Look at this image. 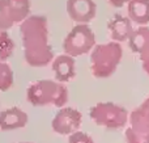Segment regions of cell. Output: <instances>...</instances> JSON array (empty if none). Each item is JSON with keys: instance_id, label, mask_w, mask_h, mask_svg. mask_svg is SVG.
Here are the masks:
<instances>
[{"instance_id": "1", "label": "cell", "mask_w": 149, "mask_h": 143, "mask_svg": "<svg viewBox=\"0 0 149 143\" xmlns=\"http://www.w3.org/2000/svg\"><path fill=\"white\" fill-rule=\"evenodd\" d=\"M25 62L31 67H46L54 60L49 42V25L45 16L31 15L20 25Z\"/></svg>"}, {"instance_id": "2", "label": "cell", "mask_w": 149, "mask_h": 143, "mask_svg": "<svg viewBox=\"0 0 149 143\" xmlns=\"http://www.w3.org/2000/svg\"><path fill=\"white\" fill-rule=\"evenodd\" d=\"M26 100L34 107H54L62 108L68 101V89L63 83L55 80L34 81L26 91Z\"/></svg>"}, {"instance_id": "3", "label": "cell", "mask_w": 149, "mask_h": 143, "mask_svg": "<svg viewBox=\"0 0 149 143\" xmlns=\"http://www.w3.org/2000/svg\"><path fill=\"white\" fill-rule=\"evenodd\" d=\"M123 57V49L119 42L95 45L90 54V70L95 78L105 79L116 71Z\"/></svg>"}, {"instance_id": "4", "label": "cell", "mask_w": 149, "mask_h": 143, "mask_svg": "<svg viewBox=\"0 0 149 143\" xmlns=\"http://www.w3.org/2000/svg\"><path fill=\"white\" fill-rule=\"evenodd\" d=\"M89 116L98 126L106 129L124 128L130 120L127 109L114 102H98L90 108Z\"/></svg>"}, {"instance_id": "5", "label": "cell", "mask_w": 149, "mask_h": 143, "mask_svg": "<svg viewBox=\"0 0 149 143\" xmlns=\"http://www.w3.org/2000/svg\"><path fill=\"white\" fill-rule=\"evenodd\" d=\"M95 46V36L88 24L73 26L63 41V50L71 57H80L89 53Z\"/></svg>"}, {"instance_id": "6", "label": "cell", "mask_w": 149, "mask_h": 143, "mask_svg": "<svg viewBox=\"0 0 149 143\" xmlns=\"http://www.w3.org/2000/svg\"><path fill=\"white\" fill-rule=\"evenodd\" d=\"M82 114L74 108H60L51 122L52 130L60 135H71L79 130Z\"/></svg>"}, {"instance_id": "7", "label": "cell", "mask_w": 149, "mask_h": 143, "mask_svg": "<svg viewBox=\"0 0 149 143\" xmlns=\"http://www.w3.org/2000/svg\"><path fill=\"white\" fill-rule=\"evenodd\" d=\"M67 13L71 20L79 24H88L95 17L97 5L94 0H68Z\"/></svg>"}, {"instance_id": "8", "label": "cell", "mask_w": 149, "mask_h": 143, "mask_svg": "<svg viewBox=\"0 0 149 143\" xmlns=\"http://www.w3.org/2000/svg\"><path fill=\"white\" fill-rule=\"evenodd\" d=\"M28 123V114L17 107L8 108L0 112V130L10 131L22 129Z\"/></svg>"}, {"instance_id": "9", "label": "cell", "mask_w": 149, "mask_h": 143, "mask_svg": "<svg viewBox=\"0 0 149 143\" xmlns=\"http://www.w3.org/2000/svg\"><path fill=\"white\" fill-rule=\"evenodd\" d=\"M110 37L115 42L128 41L135 29L132 28V20L122 15H115L107 24Z\"/></svg>"}, {"instance_id": "10", "label": "cell", "mask_w": 149, "mask_h": 143, "mask_svg": "<svg viewBox=\"0 0 149 143\" xmlns=\"http://www.w3.org/2000/svg\"><path fill=\"white\" fill-rule=\"evenodd\" d=\"M52 71L55 74V79L59 83H67L76 75V63L74 58L68 54L59 55L52 60Z\"/></svg>"}, {"instance_id": "11", "label": "cell", "mask_w": 149, "mask_h": 143, "mask_svg": "<svg viewBox=\"0 0 149 143\" xmlns=\"http://www.w3.org/2000/svg\"><path fill=\"white\" fill-rule=\"evenodd\" d=\"M130 128L149 134V97L130 114Z\"/></svg>"}, {"instance_id": "12", "label": "cell", "mask_w": 149, "mask_h": 143, "mask_svg": "<svg viewBox=\"0 0 149 143\" xmlns=\"http://www.w3.org/2000/svg\"><path fill=\"white\" fill-rule=\"evenodd\" d=\"M127 12L128 17L137 25H147L149 22V0H130Z\"/></svg>"}, {"instance_id": "13", "label": "cell", "mask_w": 149, "mask_h": 143, "mask_svg": "<svg viewBox=\"0 0 149 143\" xmlns=\"http://www.w3.org/2000/svg\"><path fill=\"white\" fill-rule=\"evenodd\" d=\"M128 46L136 54H141L149 47V28L147 25L135 29L128 39Z\"/></svg>"}, {"instance_id": "14", "label": "cell", "mask_w": 149, "mask_h": 143, "mask_svg": "<svg viewBox=\"0 0 149 143\" xmlns=\"http://www.w3.org/2000/svg\"><path fill=\"white\" fill-rule=\"evenodd\" d=\"M13 22H22L30 13V0H7Z\"/></svg>"}, {"instance_id": "15", "label": "cell", "mask_w": 149, "mask_h": 143, "mask_svg": "<svg viewBox=\"0 0 149 143\" xmlns=\"http://www.w3.org/2000/svg\"><path fill=\"white\" fill-rule=\"evenodd\" d=\"M15 51V42L7 30H0V60L5 62Z\"/></svg>"}, {"instance_id": "16", "label": "cell", "mask_w": 149, "mask_h": 143, "mask_svg": "<svg viewBox=\"0 0 149 143\" xmlns=\"http://www.w3.org/2000/svg\"><path fill=\"white\" fill-rule=\"evenodd\" d=\"M13 84V71L10 66L0 60V92H5Z\"/></svg>"}, {"instance_id": "17", "label": "cell", "mask_w": 149, "mask_h": 143, "mask_svg": "<svg viewBox=\"0 0 149 143\" xmlns=\"http://www.w3.org/2000/svg\"><path fill=\"white\" fill-rule=\"evenodd\" d=\"M13 20L10 16L9 5L7 0H0V30H8L13 26Z\"/></svg>"}, {"instance_id": "18", "label": "cell", "mask_w": 149, "mask_h": 143, "mask_svg": "<svg viewBox=\"0 0 149 143\" xmlns=\"http://www.w3.org/2000/svg\"><path fill=\"white\" fill-rule=\"evenodd\" d=\"M126 142L127 143H149V134L140 133L128 128L126 130Z\"/></svg>"}, {"instance_id": "19", "label": "cell", "mask_w": 149, "mask_h": 143, "mask_svg": "<svg viewBox=\"0 0 149 143\" xmlns=\"http://www.w3.org/2000/svg\"><path fill=\"white\" fill-rule=\"evenodd\" d=\"M68 143H94L92 137L82 131H76L68 137Z\"/></svg>"}, {"instance_id": "20", "label": "cell", "mask_w": 149, "mask_h": 143, "mask_svg": "<svg viewBox=\"0 0 149 143\" xmlns=\"http://www.w3.org/2000/svg\"><path fill=\"white\" fill-rule=\"evenodd\" d=\"M140 60H141V64H143V68L144 71L149 75V47L145 51H143L140 54Z\"/></svg>"}, {"instance_id": "21", "label": "cell", "mask_w": 149, "mask_h": 143, "mask_svg": "<svg viewBox=\"0 0 149 143\" xmlns=\"http://www.w3.org/2000/svg\"><path fill=\"white\" fill-rule=\"evenodd\" d=\"M128 1L130 0H109V3L115 8H122L124 4H128Z\"/></svg>"}, {"instance_id": "22", "label": "cell", "mask_w": 149, "mask_h": 143, "mask_svg": "<svg viewBox=\"0 0 149 143\" xmlns=\"http://www.w3.org/2000/svg\"><path fill=\"white\" fill-rule=\"evenodd\" d=\"M21 143H31V142H21Z\"/></svg>"}]
</instances>
